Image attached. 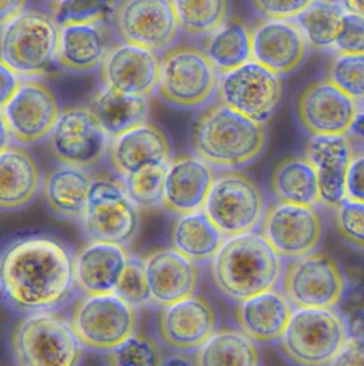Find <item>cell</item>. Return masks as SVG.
<instances>
[{
	"mask_svg": "<svg viewBox=\"0 0 364 366\" xmlns=\"http://www.w3.org/2000/svg\"><path fill=\"white\" fill-rule=\"evenodd\" d=\"M73 287V256L56 237L23 236L1 249L0 296L9 307L23 313L53 310Z\"/></svg>",
	"mask_w": 364,
	"mask_h": 366,
	"instance_id": "obj_1",
	"label": "cell"
},
{
	"mask_svg": "<svg viewBox=\"0 0 364 366\" xmlns=\"http://www.w3.org/2000/svg\"><path fill=\"white\" fill-rule=\"evenodd\" d=\"M188 142L194 154L213 167L236 169L264 150L267 133L263 123L216 103L197 114Z\"/></svg>",
	"mask_w": 364,
	"mask_h": 366,
	"instance_id": "obj_2",
	"label": "cell"
},
{
	"mask_svg": "<svg viewBox=\"0 0 364 366\" xmlns=\"http://www.w3.org/2000/svg\"><path fill=\"white\" fill-rule=\"evenodd\" d=\"M281 270V257L254 232L224 237L210 263L216 290L233 302L273 289Z\"/></svg>",
	"mask_w": 364,
	"mask_h": 366,
	"instance_id": "obj_3",
	"label": "cell"
},
{
	"mask_svg": "<svg viewBox=\"0 0 364 366\" xmlns=\"http://www.w3.org/2000/svg\"><path fill=\"white\" fill-rule=\"evenodd\" d=\"M10 347L17 365L70 366L81 359V345L70 320L53 310L26 313L11 330Z\"/></svg>",
	"mask_w": 364,
	"mask_h": 366,
	"instance_id": "obj_4",
	"label": "cell"
},
{
	"mask_svg": "<svg viewBox=\"0 0 364 366\" xmlns=\"http://www.w3.org/2000/svg\"><path fill=\"white\" fill-rule=\"evenodd\" d=\"M59 29L50 14L24 9L0 27V59L20 79L44 74L56 61Z\"/></svg>",
	"mask_w": 364,
	"mask_h": 366,
	"instance_id": "obj_5",
	"label": "cell"
},
{
	"mask_svg": "<svg viewBox=\"0 0 364 366\" xmlns=\"http://www.w3.org/2000/svg\"><path fill=\"white\" fill-rule=\"evenodd\" d=\"M345 339V322L333 307H295L278 347L294 363L328 365Z\"/></svg>",
	"mask_w": 364,
	"mask_h": 366,
	"instance_id": "obj_6",
	"label": "cell"
},
{
	"mask_svg": "<svg viewBox=\"0 0 364 366\" xmlns=\"http://www.w3.org/2000/svg\"><path fill=\"white\" fill-rule=\"evenodd\" d=\"M217 70L203 50L180 44L164 49L160 57L157 96L170 106L193 109L214 93Z\"/></svg>",
	"mask_w": 364,
	"mask_h": 366,
	"instance_id": "obj_7",
	"label": "cell"
},
{
	"mask_svg": "<svg viewBox=\"0 0 364 366\" xmlns=\"http://www.w3.org/2000/svg\"><path fill=\"white\" fill-rule=\"evenodd\" d=\"M80 224L89 240L126 246L138 233L140 213L123 182L93 177Z\"/></svg>",
	"mask_w": 364,
	"mask_h": 366,
	"instance_id": "obj_8",
	"label": "cell"
},
{
	"mask_svg": "<svg viewBox=\"0 0 364 366\" xmlns=\"http://www.w3.org/2000/svg\"><path fill=\"white\" fill-rule=\"evenodd\" d=\"M214 93L218 103L264 124L280 106L283 80L280 74L250 59L218 73Z\"/></svg>",
	"mask_w": 364,
	"mask_h": 366,
	"instance_id": "obj_9",
	"label": "cell"
},
{
	"mask_svg": "<svg viewBox=\"0 0 364 366\" xmlns=\"http://www.w3.org/2000/svg\"><path fill=\"white\" fill-rule=\"evenodd\" d=\"M70 325L83 347L107 352L136 330V307L116 292L84 295L71 309Z\"/></svg>",
	"mask_w": 364,
	"mask_h": 366,
	"instance_id": "obj_10",
	"label": "cell"
},
{
	"mask_svg": "<svg viewBox=\"0 0 364 366\" xmlns=\"http://www.w3.org/2000/svg\"><path fill=\"white\" fill-rule=\"evenodd\" d=\"M203 210L224 237L253 232L266 210L256 182L244 173L227 170L214 177Z\"/></svg>",
	"mask_w": 364,
	"mask_h": 366,
	"instance_id": "obj_11",
	"label": "cell"
},
{
	"mask_svg": "<svg viewBox=\"0 0 364 366\" xmlns=\"http://www.w3.org/2000/svg\"><path fill=\"white\" fill-rule=\"evenodd\" d=\"M280 279L281 293L294 307H334L345 290L335 260L317 252L288 259Z\"/></svg>",
	"mask_w": 364,
	"mask_h": 366,
	"instance_id": "obj_12",
	"label": "cell"
},
{
	"mask_svg": "<svg viewBox=\"0 0 364 366\" xmlns=\"http://www.w3.org/2000/svg\"><path fill=\"white\" fill-rule=\"evenodd\" d=\"M260 234L281 259L313 252L323 237V219L314 206L275 202L260 220Z\"/></svg>",
	"mask_w": 364,
	"mask_h": 366,
	"instance_id": "obj_13",
	"label": "cell"
},
{
	"mask_svg": "<svg viewBox=\"0 0 364 366\" xmlns=\"http://www.w3.org/2000/svg\"><path fill=\"white\" fill-rule=\"evenodd\" d=\"M110 137L87 106L61 110L49 133V149L61 163L90 167L107 152Z\"/></svg>",
	"mask_w": 364,
	"mask_h": 366,
	"instance_id": "obj_14",
	"label": "cell"
},
{
	"mask_svg": "<svg viewBox=\"0 0 364 366\" xmlns=\"http://www.w3.org/2000/svg\"><path fill=\"white\" fill-rule=\"evenodd\" d=\"M111 17L123 41L153 51L167 49L178 31L171 0H120Z\"/></svg>",
	"mask_w": 364,
	"mask_h": 366,
	"instance_id": "obj_15",
	"label": "cell"
},
{
	"mask_svg": "<svg viewBox=\"0 0 364 366\" xmlns=\"http://www.w3.org/2000/svg\"><path fill=\"white\" fill-rule=\"evenodd\" d=\"M59 113L56 94L36 77L21 79L1 109L11 139L23 144L36 143L49 136Z\"/></svg>",
	"mask_w": 364,
	"mask_h": 366,
	"instance_id": "obj_16",
	"label": "cell"
},
{
	"mask_svg": "<svg viewBox=\"0 0 364 366\" xmlns=\"http://www.w3.org/2000/svg\"><path fill=\"white\" fill-rule=\"evenodd\" d=\"M357 107L354 99L325 77L308 83L297 94L294 116L310 136L345 134Z\"/></svg>",
	"mask_w": 364,
	"mask_h": 366,
	"instance_id": "obj_17",
	"label": "cell"
},
{
	"mask_svg": "<svg viewBox=\"0 0 364 366\" xmlns=\"http://www.w3.org/2000/svg\"><path fill=\"white\" fill-rule=\"evenodd\" d=\"M216 310L198 295L161 306L157 316V332L164 345L178 352L196 350L214 330Z\"/></svg>",
	"mask_w": 364,
	"mask_h": 366,
	"instance_id": "obj_18",
	"label": "cell"
},
{
	"mask_svg": "<svg viewBox=\"0 0 364 366\" xmlns=\"http://www.w3.org/2000/svg\"><path fill=\"white\" fill-rule=\"evenodd\" d=\"M160 57L156 51L121 41L111 46L100 64L104 86L121 93L148 97L156 92Z\"/></svg>",
	"mask_w": 364,
	"mask_h": 366,
	"instance_id": "obj_19",
	"label": "cell"
},
{
	"mask_svg": "<svg viewBox=\"0 0 364 366\" xmlns=\"http://www.w3.org/2000/svg\"><path fill=\"white\" fill-rule=\"evenodd\" d=\"M307 47L301 29L291 19L264 17L251 29L253 59L280 76L300 67Z\"/></svg>",
	"mask_w": 364,
	"mask_h": 366,
	"instance_id": "obj_20",
	"label": "cell"
},
{
	"mask_svg": "<svg viewBox=\"0 0 364 366\" xmlns=\"http://www.w3.org/2000/svg\"><path fill=\"white\" fill-rule=\"evenodd\" d=\"M214 177L213 166L196 154L170 159L164 172L161 207L174 214L203 209Z\"/></svg>",
	"mask_w": 364,
	"mask_h": 366,
	"instance_id": "obj_21",
	"label": "cell"
},
{
	"mask_svg": "<svg viewBox=\"0 0 364 366\" xmlns=\"http://www.w3.org/2000/svg\"><path fill=\"white\" fill-rule=\"evenodd\" d=\"M170 152L167 134L147 122L111 137L107 147L111 169L123 179L146 167L167 164Z\"/></svg>",
	"mask_w": 364,
	"mask_h": 366,
	"instance_id": "obj_22",
	"label": "cell"
},
{
	"mask_svg": "<svg viewBox=\"0 0 364 366\" xmlns=\"http://www.w3.org/2000/svg\"><path fill=\"white\" fill-rule=\"evenodd\" d=\"M353 150L345 134H311L305 142L304 156L315 170L321 204L334 207L345 197V174Z\"/></svg>",
	"mask_w": 364,
	"mask_h": 366,
	"instance_id": "obj_23",
	"label": "cell"
},
{
	"mask_svg": "<svg viewBox=\"0 0 364 366\" xmlns=\"http://www.w3.org/2000/svg\"><path fill=\"white\" fill-rule=\"evenodd\" d=\"M150 299L158 306L191 296L198 285V269L193 260L170 249H156L144 259Z\"/></svg>",
	"mask_w": 364,
	"mask_h": 366,
	"instance_id": "obj_24",
	"label": "cell"
},
{
	"mask_svg": "<svg viewBox=\"0 0 364 366\" xmlns=\"http://www.w3.org/2000/svg\"><path fill=\"white\" fill-rule=\"evenodd\" d=\"M128 253L124 246L90 240L73 256V282L84 295L114 292Z\"/></svg>",
	"mask_w": 364,
	"mask_h": 366,
	"instance_id": "obj_25",
	"label": "cell"
},
{
	"mask_svg": "<svg viewBox=\"0 0 364 366\" xmlns=\"http://www.w3.org/2000/svg\"><path fill=\"white\" fill-rule=\"evenodd\" d=\"M291 312V305L285 296L273 287L237 302L234 319L238 329L251 340L270 343L281 337Z\"/></svg>",
	"mask_w": 364,
	"mask_h": 366,
	"instance_id": "obj_26",
	"label": "cell"
},
{
	"mask_svg": "<svg viewBox=\"0 0 364 366\" xmlns=\"http://www.w3.org/2000/svg\"><path fill=\"white\" fill-rule=\"evenodd\" d=\"M56 61L70 71H89L101 64L110 50V36L103 21L59 26Z\"/></svg>",
	"mask_w": 364,
	"mask_h": 366,
	"instance_id": "obj_27",
	"label": "cell"
},
{
	"mask_svg": "<svg viewBox=\"0 0 364 366\" xmlns=\"http://www.w3.org/2000/svg\"><path fill=\"white\" fill-rule=\"evenodd\" d=\"M41 184L36 159L20 146L7 144L0 150V209L26 206Z\"/></svg>",
	"mask_w": 364,
	"mask_h": 366,
	"instance_id": "obj_28",
	"label": "cell"
},
{
	"mask_svg": "<svg viewBox=\"0 0 364 366\" xmlns=\"http://www.w3.org/2000/svg\"><path fill=\"white\" fill-rule=\"evenodd\" d=\"M91 180L87 167L61 163L46 173L40 184L41 194L51 212L66 219L80 220Z\"/></svg>",
	"mask_w": 364,
	"mask_h": 366,
	"instance_id": "obj_29",
	"label": "cell"
},
{
	"mask_svg": "<svg viewBox=\"0 0 364 366\" xmlns=\"http://www.w3.org/2000/svg\"><path fill=\"white\" fill-rule=\"evenodd\" d=\"M87 107L110 139L147 122L148 117L147 97L121 93L104 84L91 94Z\"/></svg>",
	"mask_w": 364,
	"mask_h": 366,
	"instance_id": "obj_30",
	"label": "cell"
},
{
	"mask_svg": "<svg viewBox=\"0 0 364 366\" xmlns=\"http://www.w3.org/2000/svg\"><path fill=\"white\" fill-rule=\"evenodd\" d=\"M223 240V233L203 209L177 214L170 227L171 247L194 263L211 260Z\"/></svg>",
	"mask_w": 364,
	"mask_h": 366,
	"instance_id": "obj_31",
	"label": "cell"
},
{
	"mask_svg": "<svg viewBox=\"0 0 364 366\" xmlns=\"http://www.w3.org/2000/svg\"><path fill=\"white\" fill-rule=\"evenodd\" d=\"M270 189L275 200L305 206L320 203L317 176L305 156H287L273 169Z\"/></svg>",
	"mask_w": 364,
	"mask_h": 366,
	"instance_id": "obj_32",
	"label": "cell"
},
{
	"mask_svg": "<svg viewBox=\"0 0 364 366\" xmlns=\"http://www.w3.org/2000/svg\"><path fill=\"white\" fill-rule=\"evenodd\" d=\"M204 54L217 73L231 70L253 59L251 29L237 17H228L204 40Z\"/></svg>",
	"mask_w": 364,
	"mask_h": 366,
	"instance_id": "obj_33",
	"label": "cell"
},
{
	"mask_svg": "<svg viewBox=\"0 0 364 366\" xmlns=\"http://www.w3.org/2000/svg\"><path fill=\"white\" fill-rule=\"evenodd\" d=\"M194 365L254 366L260 363L256 342L236 329L214 330L194 352Z\"/></svg>",
	"mask_w": 364,
	"mask_h": 366,
	"instance_id": "obj_34",
	"label": "cell"
},
{
	"mask_svg": "<svg viewBox=\"0 0 364 366\" xmlns=\"http://www.w3.org/2000/svg\"><path fill=\"white\" fill-rule=\"evenodd\" d=\"M343 7L325 0H314L295 19L305 43L313 50L333 49Z\"/></svg>",
	"mask_w": 364,
	"mask_h": 366,
	"instance_id": "obj_35",
	"label": "cell"
},
{
	"mask_svg": "<svg viewBox=\"0 0 364 366\" xmlns=\"http://www.w3.org/2000/svg\"><path fill=\"white\" fill-rule=\"evenodd\" d=\"M178 29L188 34H208L227 19V0H171Z\"/></svg>",
	"mask_w": 364,
	"mask_h": 366,
	"instance_id": "obj_36",
	"label": "cell"
},
{
	"mask_svg": "<svg viewBox=\"0 0 364 366\" xmlns=\"http://www.w3.org/2000/svg\"><path fill=\"white\" fill-rule=\"evenodd\" d=\"M327 79L355 102L364 100V53H335L327 67Z\"/></svg>",
	"mask_w": 364,
	"mask_h": 366,
	"instance_id": "obj_37",
	"label": "cell"
},
{
	"mask_svg": "<svg viewBox=\"0 0 364 366\" xmlns=\"http://www.w3.org/2000/svg\"><path fill=\"white\" fill-rule=\"evenodd\" d=\"M161 357L156 342L136 332L106 352V362L116 366H154Z\"/></svg>",
	"mask_w": 364,
	"mask_h": 366,
	"instance_id": "obj_38",
	"label": "cell"
},
{
	"mask_svg": "<svg viewBox=\"0 0 364 366\" xmlns=\"http://www.w3.org/2000/svg\"><path fill=\"white\" fill-rule=\"evenodd\" d=\"M166 164L146 167L123 179L124 189L138 210L161 206Z\"/></svg>",
	"mask_w": 364,
	"mask_h": 366,
	"instance_id": "obj_39",
	"label": "cell"
},
{
	"mask_svg": "<svg viewBox=\"0 0 364 366\" xmlns=\"http://www.w3.org/2000/svg\"><path fill=\"white\" fill-rule=\"evenodd\" d=\"M114 0H53L51 17L59 26L103 21L113 14Z\"/></svg>",
	"mask_w": 364,
	"mask_h": 366,
	"instance_id": "obj_40",
	"label": "cell"
},
{
	"mask_svg": "<svg viewBox=\"0 0 364 366\" xmlns=\"http://www.w3.org/2000/svg\"><path fill=\"white\" fill-rule=\"evenodd\" d=\"M334 226L348 244L364 250V202L344 197L334 206Z\"/></svg>",
	"mask_w": 364,
	"mask_h": 366,
	"instance_id": "obj_41",
	"label": "cell"
},
{
	"mask_svg": "<svg viewBox=\"0 0 364 366\" xmlns=\"http://www.w3.org/2000/svg\"><path fill=\"white\" fill-rule=\"evenodd\" d=\"M114 292L136 309L151 302L141 259L128 254Z\"/></svg>",
	"mask_w": 364,
	"mask_h": 366,
	"instance_id": "obj_42",
	"label": "cell"
},
{
	"mask_svg": "<svg viewBox=\"0 0 364 366\" xmlns=\"http://www.w3.org/2000/svg\"><path fill=\"white\" fill-rule=\"evenodd\" d=\"M333 49L338 53H364V16L343 11Z\"/></svg>",
	"mask_w": 364,
	"mask_h": 366,
	"instance_id": "obj_43",
	"label": "cell"
},
{
	"mask_svg": "<svg viewBox=\"0 0 364 366\" xmlns=\"http://www.w3.org/2000/svg\"><path fill=\"white\" fill-rule=\"evenodd\" d=\"M314 0H250L253 9L266 19H294Z\"/></svg>",
	"mask_w": 364,
	"mask_h": 366,
	"instance_id": "obj_44",
	"label": "cell"
},
{
	"mask_svg": "<svg viewBox=\"0 0 364 366\" xmlns=\"http://www.w3.org/2000/svg\"><path fill=\"white\" fill-rule=\"evenodd\" d=\"M345 197L364 202V153L353 154L344 184Z\"/></svg>",
	"mask_w": 364,
	"mask_h": 366,
	"instance_id": "obj_45",
	"label": "cell"
},
{
	"mask_svg": "<svg viewBox=\"0 0 364 366\" xmlns=\"http://www.w3.org/2000/svg\"><path fill=\"white\" fill-rule=\"evenodd\" d=\"M330 365H340V366L364 365V342L354 337H347Z\"/></svg>",
	"mask_w": 364,
	"mask_h": 366,
	"instance_id": "obj_46",
	"label": "cell"
},
{
	"mask_svg": "<svg viewBox=\"0 0 364 366\" xmlns=\"http://www.w3.org/2000/svg\"><path fill=\"white\" fill-rule=\"evenodd\" d=\"M20 80L21 79L0 59V110L9 102Z\"/></svg>",
	"mask_w": 364,
	"mask_h": 366,
	"instance_id": "obj_47",
	"label": "cell"
},
{
	"mask_svg": "<svg viewBox=\"0 0 364 366\" xmlns=\"http://www.w3.org/2000/svg\"><path fill=\"white\" fill-rule=\"evenodd\" d=\"M345 136L353 143H364V107H357V112L345 132Z\"/></svg>",
	"mask_w": 364,
	"mask_h": 366,
	"instance_id": "obj_48",
	"label": "cell"
},
{
	"mask_svg": "<svg viewBox=\"0 0 364 366\" xmlns=\"http://www.w3.org/2000/svg\"><path fill=\"white\" fill-rule=\"evenodd\" d=\"M29 0H0V27L21 13Z\"/></svg>",
	"mask_w": 364,
	"mask_h": 366,
	"instance_id": "obj_49",
	"label": "cell"
},
{
	"mask_svg": "<svg viewBox=\"0 0 364 366\" xmlns=\"http://www.w3.org/2000/svg\"><path fill=\"white\" fill-rule=\"evenodd\" d=\"M340 3L345 11L364 16V0H340Z\"/></svg>",
	"mask_w": 364,
	"mask_h": 366,
	"instance_id": "obj_50",
	"label": "cell"
},
{
	"mask_svg": "<svg viewBox=\"0 0 364 366\" xmlns=\"http://www.w3.org/2000/svg\"><path fill=\"white\" fill-rule=\"evenodd\" d=\"M10 142H11V136L7 130V126L4 123V119H3V114L0 110V150L4 149L7 144H10Z\"/></svg>",
	"mask_w": 364,
	"mask_h": 366,
	"instance_id": "obj_51",
	"label": "cell"
},
{
	"mask_svg": "<svg viewBox=\"0 0 364 366\" xmlns=\"http://www.w3.org/2000/svg\"><path fill=\"white\" fill-rule=\"evenodd\" d=\"M193 363L186 355L177 353V355H170L164 360H161V365H188Z\"/></svg>",
	"mask_w": 364,
	"mask_h": 366,
	"instance_id": "obj_52",
	"label": "cell"
},
{
	"mask_svg": "<svg viewBox=\"0 0 364 366\" xmlns=\"http://www.w3.org/2000/svg\"><path fill=\"white\" fill-rule=\"evenodd\" d=\"M325 1H330V3H335V4H338V3H340V0H325Z\"/></svg>",
	"mask_w": 364,
	"mask_h": 366,
	"instance_id": "obj_53",
	"label": "cell"
}]
</instances>
